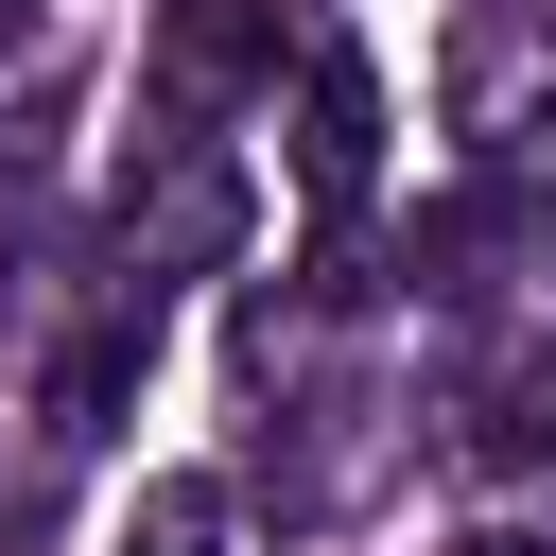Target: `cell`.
Listing matches in <instances>:
<instances>
[{"label": "cell", "mask_w": 556, "mask_h": 556, "mask_svg": "<svg viewBox=\"0 0 556 556\" xmlns=\"http://www.w3.org/2000/svg\"><path fill=\"white\" fill-rule=\"evenodd\" d=\"M243 87H278V0H156V35H139V104H156L174 139H208Z\"/></svg>", "instance_id": "obj_1"}, {"label": "cell", "mask_w": 556, "mask_h": 556, "mask_svg": "<svg viewBox=\"0 0 556 556\" xmlns=\"http://www.w3.org/2000/svg\"><path fill=\"white\" fill-rule=\"evenodd\" d=\"M226 243H243V174H226L208 139H174V174L122 191V278L156 295V278H191V261H226Z\"/></svg>", "instance_id": "obj_2"}, {"label": "cell", "mask_w": 556, "mask_h": 556, "mask_svg": "<svg viewBox=\"0 0 556 556\" xmlns=\"http://www.w3.org/2000/svg\"><path fill=\"white\" fill-rule=\"evenodd\" d=\"M365 174H382V70L330 35V52L295 70V191H313V208H365Z\"/></svg>", "instance_id": "obj_3"}, {"label": "cell", "mask_w": 556, "mask_h": 556, "mask_svg": "<svg viewBox=\"0 0 556 556\" xmlns=\"http://www.w3.org/2000/svg\"><path fill=\"white\" fill-rule=\"evenodd\" d=\"M139 365H156V295H122V313H104V330L52 365V434H104V417L139 400Z\"/></svg>", "instance_id": "obj_4"}, {"label": "cell", "mask_w": 556, "mask_h": 556, "mask_svg": "<svg viewBox=\"0 0 556 556\" xmlns=\"http://www.w3.org/2000/svg\"><path fill=\"white\" fill-rule=\"evenodd\" d=\"M521 243V208L504 191H452V208H417L400 226V261H417V295H486V261Z\"/></svg>", "instance_id": "obj_5"}, {"label": "cell", "mask_w": 556, "mask_h": 556, "mask_svg": "<svg viewBox=\"0 0 556 556\" xmlns=\"http://www.w3.org/2000/svg\"><path fill=\"white\" fill-rule=\"evenodd\" d=\"M469 452H486V469H504V486H556V348H539V365H504V382H486V417H469Z\"/></svg>", "instance_id": "obj_6"}, {"label": "cell", "mask_w": 556, "mask_h": 556, "mask_svg": "<svg viewBox=\"0 0 556 556\" xmlns=\"http://www.w3.org/2000/svg\"><path fill=\"white\" fill-rule=\"evenodd\" d=\"M208 539H226V486L174 469V486H139V539H122V556H208Z\"/></svg>", "instance_id": "obj_7"}, {"label": "cell", "mask_w": 556, "mask_h": 556, "mask_svg": "<svg viewBox=\"0 0 556 556\" xmlns=\"http://www.w3.org/2000/svg\"><path fill=\"white\" fill-rule=\"evenodd\" d=\"M452 556H556V539H539V521H486V539H452Z\"/></svg>", "instance_id": "obj_8"}, {"label": "cell", "mask_w": 556, "mask_h": 556, "mask_svg": "<svg viewBox=\"0 0 556 556\" xmlns=\"http://www.w3.org/2000/svg\"><path fill=\"white\" fill-rule=\"evenodd\" d=\"M17 35H35V0H0V52H17Z\"/></svg>", "instance_id": "obj_9"}]
</instances>
